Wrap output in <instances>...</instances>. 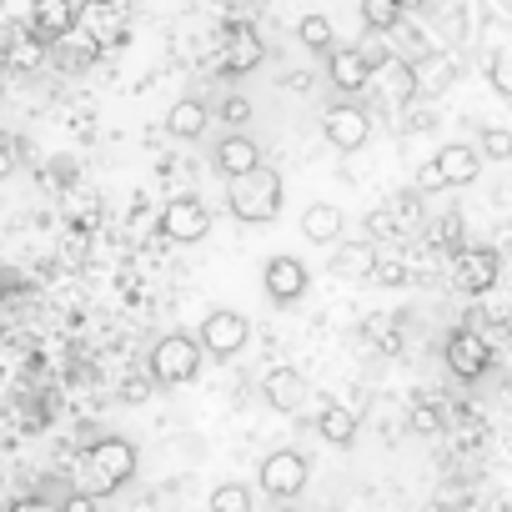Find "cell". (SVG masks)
<instances>
[{"instance_id":"1","label":"cell","mask_w":512,"mask_h":512,"mask_svg":"<svg viewBox=\"0 0 512 512\" xmlns=\"http://www.w3.org/2000/svg\"><path fill=\"white\" fill-rule=\"evenodd\" d=\"M282 201H287V191H282V171L277 166H251V171H241V176H231V186H226V206H231V216L236 221H246V226H267V221H277L282 216Z\"/></svg>"},{"instance_id":"2","label":"cell","mask_w":512,"mask_h":512,"mask_svg":"<svg viewBox=\"0 0 512 512\" xmlns=\"http://www.w3.org/2000/svg\"><path fill=\"white\" fill-rule=\"evenodd\" d=\"M131 477H136V447L126 437H96L86 462L76 467V487H86L91 497H106Z\"/></svg>"},{"instance_id":"3","label":"cell","mask_w":512,"mask_h":512,"mask_svg":"<svg viewBox=\"0 0 512 512\" xmlns=\"http://www.w3.org/2000/svg\"><path fill=\"white\" fill-rule=\"evenodd\" d=\"M201 347H206V342H196V337H186V332H166V337L151 347L146 372H151L161 387H181V382H191V377L201 372Z\"/></svg>"},{"instance_id":"4","label":"cell","mask_w":512,"mask_h":512,"mask_svg":"<svg viewBox=\"0 0 512 512\" xmlns=\"http://www.w3.org/2000/svg\"><path fill=\"white\" fill-rule=\"evenodd\" d=\"M307 457L302 452H292V447H282V452H267L262 457V472H256V482H262V492L272 497V502H292V497H302L307 492Z\"/></svg>"},{"instance_id":"5","label":"cell","mask_w":512,"mask_h":512,"mask_svg":"<svg viewBox=\"0 0 512 512\" xmlns=\"http://www.w3.org/2000/svg\"><path fill=\"white\" fill-rule=\"evenodd\" d=\"M497 272H502V256L492 246H462L452 256V287L467 292V297H482L497 287Z\"/></svg>"},{"instance_id":"6","label":"cell","mask_w":512,"mask_h":512,"mask_svg":"<svg viewBox=\"0 0 512 512\" xmlns=\"http://www.w3.org/2000/svg\"><path fill=\"white\" fill-rule=\"evenodd\" d=\"M322 136H327L337 151H362V146L372 141V116H367L362 106L337 101V106H327V116H322Z\"/></svg>"},{"instance_id":"7","label":"cell","mask_w":512,"mask_h":512,"mask_svg":"<svg viewBox=\"0 0 512 512\" xmlns=\"http://www.w3.org/2000/svg\"><path fill=\"white\" fill-rule=\"evenodd\" d=\"M201 342H206L211 357H236V352H246V342H251V322H246L241 312L216 307V312H206V322H201Z\"/></svg>"},{"instance_id":"8","label":"cell","mask_w":512,"mask_h":512,"mask_svg":"<svg viewBox=\"0 0 512 512\" xmlns=\"http://www.w3.org/2000/svg\"><path fill=\"white\" fill-rule=\"evenodd\" d=\"M262 287H267V297H272L277 307H287V302H302V297H307L312 272L297 262V256H272V262L262 267Z\"/></svg>"},{"instance_id":"9","label":"cell","mask_w":512,"mask_h":512,"mask_svg":"<svg viewBox=\"0 0 512 512\" xmlns=\"http://www.w3.org/2000/svg\"><path fill=\"white\" fill-rule=\"evenodd\" d=\"M161 231L171 236V241H201L206 231H211V211H206V201H196V196H176V201H166V211H161Z\"/></svg>"},{"instance_id":"10","label":"cell","mask_w":512,"mask_h":512,"mask_svg":"<svg viewBox=\"0 0 512 512\" xmlns=\"http://www.w3.org/2000/svg\"><path fill=\"white\" fill-rule=\"evenodd\" d=\"M442 357H447V367H452V377H462V382H477V377L487 372V362H492V352H487V342H482L477 332H467V327H457V332L447 337V347H442Z\"/></svg>"},{"instance_id":"11","label":"cell","mask_w":512,"mask_h":512,"mask_svg":"<svg viewBox=\"0 0 512 512\" xmlns=\"http://www.w3.org/2000/svg\"><path fill=\"white\" fill-rule=\"evenodd\" d=\"M377 241L372 236H362V241H337L332 246V262H327V272L332 277H342V282H362V277H372L377 272Z\"/></svg>"},{"instance_id":"12","label":"cell","mask_w":512,"mask_h":512,"mask_svg":"<svg viewBox=\"0 0 512 512\" xmlns=\"http://www.w3.org/2000/svg\"><path fill=\"white\" fill-rule=\"evenodd\" d=\"M101 51H106V46H101L91 31H81V26H76V31H66L61 41H51V61H56L66 76H81V71H91V66L101 61Z\"/></svg>"},{"instance_id":"13","label":"cell","mask_w":512,"mask_h":512,"mask_svg":"<svg viewBox=\"0 0 512 512\" xmlns=\"http://www.w3.org/2000/svg\"><path fill=\"white\" fill-rule=\"evenodd\" d=\"M372 76H377V66L362 46H337L332 61H327V81L337 91H362V86H372Z\"/></svg>"},{"instance_id":"14","label":"cell","mask_w":512,"mask_h":512,"mask_svg":"<svg viewBox=\"0 0 512 512\" xmlns=\"http://www.w3.org/2000/svg\"><path fill=\"white\" fill-rule=\"evenodd\" d=\"M81 31H91L106 51L126 41V16L116 0H81Z\"/></svg>"},{"instance_id":"15","label":"cell","mask_w":512,"mask_h":512,"mask_svg":"<svg viewBox=\"0 0 512 512\" xmlns=\"http://www.w3.org/2000/svg\"><path fill=\"white\" fill-rule=\"evenodd\" d=\"M267 61V46H262V36H256L251 26H231L226 31V51H221V66L231 71V76H246V71H256Z\"/></svg>"},{"instance_id":"16","label":"cell","mask_w":512,"mask_h":512,"mask_svg":"<svg viewBox=\"0 0 512 512\" xmlns=\"http://www.w3.org/2000/svg\"><path fill=\"white\" fill-rule=\"evenodd\" d=\"M81 26V6H71V0H36V11H31V31L41 41H61L66 31Z\"/></svg>"},{"instance_id":"17","label":"cell","mask_w":512,"mask_h":512,"mask_svg":"<svg viewBox=\"0 0 512 512\" xmlns=\"http://www.w3.org/2000/svg\"><path fill=\"white\" fill-rule=\"evenodd\" d=\"M372 91H377L387 106H407L412 96H422V91H417V66H407V61H387V66H377Z\"/></svg>"},{"instance_id":"18","label":"cell","mask_w":512,"mask_h":512,"mask_svg":"<svg viewBox=\"0 0 512 512\" xmlns=\"http://www.w3.org/2000/svg\"><path fill=\"white\" fill-rule=\"evenodd\" d=\"M437 161H442V176H447V186H472V181L482 176V146L447 141V146L437 151Z\"/></svg>"},{"instance_id":"19","label":"cell","mask_w":512,"mask_h":512,"mask_svg":"<svg viewBox=\"0 0 512 512\" xmlns=\"http://www.w3.org/2000/svg\"><path fill=\"white\" fill-rule=\"evenodd\" d=\"M342 226H347V216H342V206H332V201H312V206L302 211V236H307L312 246H337V241H342Z\"/></svg>"},{"instance_id":"20","label":"cell","mask_w":512,"mask_h":512,"mask_svg":"<svg viewBox=\"0 0 512 512\" xmlns=\"http://www.w3.org/2000/svg\"><path fill=\"white\" fill-rule=\"evenodd\" d=\"M262 397L277 407V412H297L307 402V377L297 367H272L267 382H262Z\"/></svg>"},{"instance_id":"21","label":"cell","mask_w":512,"mask_h":512,"mask_svg":"<svg viewBox=\"0 0 512 512\" xmlns=\"http://www.w3.org/2000/svg\"><path fill=\"white\" fill-rule=\"evenodd\" d=\"M211 161H216V171L231 181V176H241V171H251V166H262V151H256V141H251V136L231 131V136L211 151Z\"/></svg>"},{"instance_id":"22","label":"cell","mask_w":512,"mask_h":512,"mask_svg":"<svg viewBox=\"0 0 512 512\" xmlns=\"http://www.w3.org/2000/svg\"><path fill=\"white\" fill-rule=\"evenodd\" d=\"M317 432H322V442H332V447H352L357 432H362V422H357L352 407H342V402H322V412H317Z\"/></svg>"},{"instance_id":"23","label":"cell","mask_w":512,"mask_h":512,"mask_svg":"<svg viewBox=\"0 0 512 512\" xmlns=\"http://www.w3.org/2000/svg\"><path fill=\"white\" fill-rule=\"evenodd\" d=\"M206 121H211V111H206L201 101H191V96L166 111V131H171L176 141H196V136L206 131Z\"/></svg>"},{"instance_id":"24","label":"cell","mask_w":512,"mask_h":512,"mask_svg":"<svg viewBox=\"0 0 512 512\" xmlns=\"http://www.w3.org/2000/svg\"><path fill=\"white\" fill-rule=\"evenodd\" d=\"M407 0H362V26L367 31H397Z\"/></svg>"},{"instance_id":"25","label":"cell","mask_w":512,"mask_h":512,"mask_svg":"<svg viewBox=\"0 0 512 512\" xmlns=\"http://www.w3.org/2000/svg\"><path fill=\"white\" fill-rule=\"evenodd\" d=\"M46 46H51V41H41L36 31H21V26H16V31H11V66H16V71H26V66H41Z\"/></svg>"},{"instance_id":"26","label":"cell","mask_w":512,"mask_h":512,"mask_svg":"<svg viewBox=\"0 0 512 512\" xmlns=\"http://www.w3.org/2000/svg\"><path fill=\"white\" fill-rule=\"evenodd\" d=\"M297 41H302L307 51H337L332 21H327V16H302V21H297Z\"/></svg>"},{"instance_id":"27","label":"cell","mask_w":512,"mask_h":512,"mask_svg":"<svg viewBox=\"0 0 512 512\" xmlns=\"http://www.w3.org/2000/svg\"><path fill=\"white\" fill-rule=\"evenodd\" d=\"M447 81H452V61H447V56H422V61H417V91H422V96L442 91Z\"/></svg>"},{"instance_id":"28","label":"cell","mask_w":512,"mask_h":512,"mask_svg":"<svg viewBox=\"0 0 512 512\" xmlns=\"http://www.w3.org/2000/svg\"><path fill=\"white\" fill-rule=\"evenodd\" d=\"M362 231H367L372 241H392V236H402V216L392 211V201H387V206H372V211L362 216Z\"/></svg>"},{"instance_id":"29","label":"cell","mask_w":512,"mask_h":512,"mask_svg":"<svg viewBox=\"0 0 512 512\" xmlns=\"http://www.w3.org/2000/svg\"><path fill=\"white\" fill-rule=\"evenodd\" d=\"M487 81H492V91H497V96H507V101H512V41L492 51V61H487Z\"/></svg>"},{"instance_id":"30","label":"cell","mask_w":512,"mask_h":512,"mask_svg":"<svg viewBox=\"0 0 512 512\" xmlns=\"http://www.w3.org/2000/svg\"><path fill=\"white\" fill-rule=\"evenodd\" d=\"M206 507H211V512H251V492H246L241 482H221Z\"/></svg>"},{"instance_id":"31","label":"cell","mask_w":512,"mask_h":512,"mask_svg":"<svg viewBox=\"0 0 512 512\" xmlns=\"http://www.w3.org/2000/svg\"><path fill=\"white\" fill-rule=\"evenodd\" d=\"M482 156L487 161H512V131L507 126H482Z\"/></svg>"},{"instance_id":"32","label":"cell","mask_w":512,"mask_h":512,"mask_svg":"<svg viewBox=\"0 0 512 512\" xmlns=\"http://www.w3.org/2000/svg\"><path fill=\"white\" fill-rule=\"evenodd\" d=\"M392 211L402 216V226L422 221V186H412V191H397V196H392Z\"/></svg>"},{"instance_id":"33","label":"cell","mask_w":512,"mask_h":512,"mask_svg":"<svg viewBox=\"0 0 512 512\" xmlns=\"http://www.w3.org/2000/svg\"><path fill=\"white\" fill-rule=\"evenodd\" d=\"M151 382H156L151 372H146V377H126V382H121V402H131V407H141V402L151 397Z\"/></svg>"},{"instance_id":"34","label":"cell","mask_w":512,"mask_h":512,"mask_svg":"<svg viewBox=\"0 0 512 512\" xmlns=\"http://www.w3.org/2000/svg\"><path fill=\"white\" fill-rule=\"evenodd\" d=\"M407 422H412V432H437V427H442V412H437L432 402H417Z\"/></svg>"},{"instance_id":"35","label":"cell","mask_w":512,"mask_h":512,"mask_svg":"<svg viewBox=\"0 0 512 512\" xmlns=\"http://www.w3.org/2000/svg\"><path fill=\"white\" fill-rule=\"evenodd\" d=\"M246 116H251L246 96H226V101H221V121H226V126H246Z\"/></svg>"},{"instance_id":"36","label":"cell","mask_w":512,"mask_h":512,"mask_svg":"<svg viewBox=\"0 0 512 512\" xmlns=\"http://www.w3.org/2000/svg\"><path fill=\"white\" fill-rule=\"evenodd\" d=\"M417 186H422V191H442V186H447V176H442V161H437V156L417 171Z\"/></svg>"},{"instance_id":"37","label":"cell","mask_w":512,"mask_h":512,"mask_svg":"<svg viewBox=\"0 0 512 512\" xmlns=\"http://www.w3.org/2000/svg\"><path fill=\"white\" fill-rule=\"evenodd\" d=\"M372 282H377V287H402V282H407V272H402V262H377Z\"/></svg>"}]
</instances>
